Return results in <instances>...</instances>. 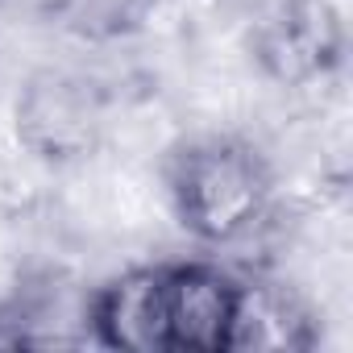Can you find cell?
Masks as SVG:
<instances>
[{
    "instance_id": "cell-1",
    "label": "cell",
    "mask_w": 353,
    "mask_h": 353,
    "mask_svg": "<svg viewBox=\"0 0 353 353\" xmlns=\"http://www.w3.org/2000/svg\"><path fill=\"white\" fill-rule=\"evenodd\" d=\"M170 216L200 245H241L274 216L279 192L266 150L245 133H192L158 162Z\"/></svg>"
},
{
    "instance_id": "cell-7",
    "label": "cell",
    "mask_w": 353,
    "mask_h": 353,
    "mask_svg": "<svg viewBox=\"0 0 353 353\" xmlns=\"http://www.w3.org/2000/svg\"><path fill=\"white\" fill-rule=\"evenodd\" d=\"M154 9L158 0H42L46 21L88 46L125 42L154 21Z\"/></svg>"
},
{
    "instance_id": "cell-3",
    "label": "cell",
    "mask_w": 353,
    "mask_h": 353,
    "mask_svg": "<svg viewBox=\"0 0 353 353\" xmlns=\"http://www.w3.org/2000/svg\"><path fill=\"white\" fill-rule=\"evenodd\" d=\"M254 71L283 92H312L345 63V21L332 0H270L250 26Z\"/></svg>"
},
{
    "instance_id": "cell-5",
    "label": "cell",
    "mask_w": 353,
    "mask_h": 353,
    "mask_svg": "<svg viewBox=\"0 0 353 353\" xmlns=\"http://www.w3.org/2000/svg\"><path fill=\"white\" fill-rule=\"evenodd\" d=\"M88 341L121 353H166L162 262L125 266L88 291Z\"/></svg>"
},
{
    "instance_id": "cell-6",
    "label": "cell",
    "mask_w": 353,
    "mask_h": 353,
    "mask_svg": "<svg viewBox=\"0 0 353 353\" xmlns=\"http://www.w3.org/2000/svg\"><path fill=\"white\" fill-rule=\"evenodd\" d=\"M320 345V312L287 279H241L229 353H307Z\"/></svg>"
},
{
    "instance_id": "cell-2",
    "label": "cell",
    "mask_w": 353,
    "mask_h": 353,
    "mask_svg": "<svg viewBox=\"0 0 353 353\" xmlns=\"http://www.w3.org/2000/svg\"><path fill=\"white\" fill-rule=\"evenodd\" d=\"M112 92L75 67H34L13 100L17 145L50 170L88 162L108 145Z\"/></svg>"
},
{
    "instance_id": "cell-4",
    "label": "cell",
    "mask_w": 353,
    "mask_h": 353,
    "mask_svg": "<svg viewBox=\"0 0 353 353\" xmlns=\"http://www.w3.org/2000/svg\"><path fill=\"white\" fill-rule=\"evenodd\" d=\"M241 279L221 262H162L166 353H229Z\"/></svg>"
}]
</instances>
